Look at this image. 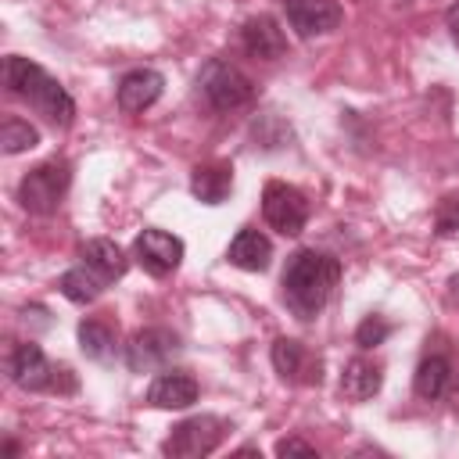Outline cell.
<instances>
[{"mask_svg": "<svg viewBox=\"0 0 459 459\" xmlns=\"http://www.w3.org/2000/svg\"><path fill=\"white\" fill-rule=\"evenodd\" d=\"M341 283V262L316 247H298L280 276L283 301L298 319H316Z\"/></svg>", "mask_w": 459, "mask_h": 459, "instance_id": "cell-1", "label": "cell"}, {"mask_svg": "<svg viewBox=\"0 0 459 459\" xmlns=\"http://www.w3.org/2000/svg\"><path fill=\"white\" fill-rule=\"evenodd\" d=\"M4 86L22 97L36 115H43L50 126L68 129L75 122V100L72 93L36 61L22 57V54H7L4 57Z\"/></svg>", "mask_w": 459, "mask_h": 459, "instance_id": "cell-2", "label": "cell"}, {"mask_svg": "<svg viewBox=\"0 0 459 459\" xmlns=\"http://www.w3.org/2000/svg\"><path fill=\"white\" fill-rule=\"evenodd\" d=\"M68 183H72V165L65 158H50V161H39L36 169H29L18 183V201L25 212L32 215H50L61 208L65 194H68Z\"/></svg>", "mask_w": 459, "mask_h": 459, "instance_id": "cell-3", "label": "cell"}, {"mask_svg": "<svg viewBox=\"0 0 459 459\" xmlns=\"http://www.w3.org/2000/svg\"><path fill=\"white\" fill-rule=\"evenodd\" d=\"M197 90L201 97L208 100V108L215 111H233V108H244L251 97H255V82L230 61L222 57H212L201 75H197Z\"/></svg>", "mask_w": 459, "mask_h": 459, "instance_id": "cell-4", "label": "cell"}, {"mask_svg": "<svg viewBox=\"0 0 459 459\" xmlns=\"http://www.w3.org/2000/svg\"><path fill=\"white\" fill-rule=\"evenodd\" d=\"M226 434H230V423L222 416L201 412V416H190V420L176 423L172 434L161 441V452L172 455V459H201V455L215 452Z\"/></svg>", "mask_w": 459, "mask_h": 459, "instance_id": "cell-5", "label": "cell"}, {"mask_svg": "<svg viewBox=\"0 0 459 459\" xmlns=\"http://www.w3.org/2000/svg\"><path fill=\"white\" fill-rule=\"evenodd\" d=\"M262 215L276 233L298 237L305 230V222H308V201H305V194L298 186L269 179L265 190H262Z\"/></svg>", "mask_w": 459, "mask_h": 459, "instance_id": "cell-6", "label": "cell"}, {"mask_svg": "<svg viewBox=\"0 0 459 459\" xmlns=\"http://www.w3.org/2000/svg\"><path fill=\"white\" fill-rule=\"evenodd\" d=\"M179 337L165 326H147V330H136L126 344V366L133 373H151V369H161L172 355H179Z\"/></svg>", "mask_w": 459, "mask_h": 459, "instance_id": "cell-7", "label": "cell"}, {"mask_svg": "<svg viewBox=\"0 0 459 459\" xmlns=\"http://www.w3.org/2000/svg\"><path fill=\"white\" fill-rule=\"evenodd\" d=\"M133 258L143 265V273H151V276H169V273H176L179 262H183V240H179L176 233H169V230L151 226V230H143V233L136 237Z\"/></svg>", "mask_w": 459, "mask_h": 459, "instance_id": "cell-8", "label": "cell"}, {"mask_svg": "<svg viewBox=\"0 0 459 459\" xmlns=\"http://www.w3.org/2000/svg\"><path fill=\"white\" fill-rule=\"evenodd\" d=\"M283 14L301 39L330 36L344 22V11L337 0H283Z\"/></svg>", "mask_w": 459, "mask_h": 459, "instance_id": "cell-9", "label": "cell"}, {"mask_svg": "<svg viewBox=\"0 0 459 459\" xmlns=\"http://www.w3.org/2000/svg\"><path fill=\"white\" fill-rule=\"evenodd\" d=\"M273 369L287 384H301V387H316L323 380V362L294 337H276L273 341Z\"/></svg>", "mask_w": 459, "mask_h": 459, "instance_id": "cell-10", "label": "cell"}, {"mask_svg": "<svg viewBox=\"0 0 459 459\" xmlns=\"http://www.w3.org/2000/svg\"><path fill=\"white\" fill-rule=\"evenodd\" d=\"M7 369H11V380L18 387H25V391H54L57 366H50L47 355H43V348L32 344V341H25V344H18L11 351Z\"/></svg>", "mask_w": 459, "mask_h": 459, "instance_id": "cell-11", "label": "cell"}, {"mask_svg": "<svg viewBox=\"0 0 459 459\" xmlns=\"http://www.w3.org/2000/svg\"><path fill=\"white\" fill-rule=\"evenodd\" d=\"M165 90V75L154 72V68H133L118 79V90H115V100L126 115H140L147 111Z\"/></svg>", "mask_w": 459, "mask_h": 459, "instance_id": "cell-12", "label": "cell"}, {"mask_svg": "<svg viewBox=\"0 0 459 459\" xmlns=\"http://www.w3.org/2000/svg\"><path fill=\"white\" fill-rule=\"evenodd\" d=\"M240 43H244V50H247L251 57H258V61H276V57L287 54V36H283V29L276 25L273 14H255V18H247L244 29H240Z\"/></svg>", "mask_w": 459, "mask_h": 459, "instance_id": "cell-13", "label": "cell"}, {"mask_svg": "<svg viewBox=\"0 0 459 459\" xmlns=\"http://www.w3.org/2000/svg\"><path fill=\"white\" fill-rule=\"evenodd\" d=\"M197 380L190 377V373H183V369H165V373H158L154 380H151V387H147V402L154 405V409H186V405H194L197 402Z\"/></svg>", "mask_w": 459, "mask_h": 459, "instance_id": "cell-14", "label": "cell"}, {"mask_svg": "<svg viewBox=\"0 0 459 459\" xmlns=\"http://www.w3.org/2000/svg\"><path fill=\"white\" fill-rule=\"evenodd\" d=\"M226 258H230V265H237V269H244V273H265L269 262H273V244H269V237H265L262 230L244 226V230H237V237L230 240Z\"/></svg>", "mask_w": 459, "mask_h": 459, "instance_id": "cell-15", "label": "cell"}, {"mask_svg": "<svg viewBox=\"0 0 459 459\" xmlns=\"http://www.w3.org/2000/svg\"><path fill=\"white\" fill-rule=\"evenodd\" d=\"M190 194L201 204H222L233 194V165L230 161H204L190 172Z\"/></svg>", "mask_w": 459, "mask_h": 459, "instance_id": "cell-16", "label": "cell"}, {"mask_svg": "<svg viewBox=\"0 0 459 459\" xmlns=\"http://www.w3.org/2000/svg\"><path fill=\"white\" fill-rule=\"evenodd\" d=\"M380 387H384V369H380V362H373V359H366V355L351 359V362L344 366V373H341V394H344L348 402H366V398H373Z\"/></svg>", "mask_w": 459, "mask_h": 459, "instance_id": "cell-17", "label": "cell"}, {"mask_svg": "<svg viewBox=\"0 0 459 459\" xmlns=\"http://www.w3.org/2000/svg\"><path fill=\"white\" fill-rule=\"evenodd\" d=\"M82 262H86L93 273H100L108 283L118 280V276H126V265H129L126 251H122L115 240H108V237L86 240V244H82Z\"/></svg>", "mask_w": 459, "mask_h": 459, "instance_id": "cell-18", "label": "cell"}, {"mask_svg": "<svg viewBox=\"0 0 459 459\" xmlns=\"http://www.w3.org/2000/svg\"><path fill=\"white\" fill-rule=\"evenodd\" d=\"M57 287H61V294H65L68 301H75V305H86V301H97V298L108 290V280H104L100 273H93V269L82 262V265H75V269L61 273Z\"/></svg>", "mask_w": 459, "mask_h": 459, "instance_id": "cell-19", "label": "cell"}, {"mask_svg": "<svg viewBox=\"0 0 459 459\" xmlns=\"http://www.w3.org/2000/svg\"><path fill=\"white\" fill-rule=\"evenodd\" d=\"M448 380H452V366L445 355H427L420 366H416V377H412V391L427 402L441 398L448 391Z\"/></svg>", "mask_w": 459, "mask_h": 459, "instance_id": "cell-20", "label": "cell"}, {"mask_svg": "<svg viewBox=\"0 0 459 459\" xmlns=\"http://www.w3.org/2000/svg\"><path fill=\"white\" fill-rule=\"evenodd\" d=\"M79 348L93 362H111L115 359V330L100 319H82L79 323Z\"/></svg>", "mask_w": 459, "mask_h": 459, "instance_id": "cell-21", "label": "cell"}, {"mask_svg": "<svg viewBox=\"0 0 459 459\" xmlns=\"http://www.w3.org/2000/svg\"><path fill=\"white\" fill-rule=\"evenodd\" d=\"M39 143V129L29 126L25 118H7L0 126V151L4 154H22V151H32Z\"/></svg>", "mask_w": 459, "mask_h": 459, "instance_id": "cell-22", "label": "cell"}, {"mask_svg": "<svg viewBox=\"0 0 459 459\" xmlns=\"http://www.w3.org/2000/svg\"><path fill=\"white\" fill-rule=\"evenodd\" d=\"M434 233L437 237H452L459 233V194H445L434 208Z\"/></svg>", "mask_w": 459, "mask_h": 459, "instance_id": "cell-23", "label": "cell"}, {"mask_svg": "<svg viewBox=\"0 0 459 459\" xmlns=\"http://www.w3.org/2000/svg\"><path fill=\"white\" fill-rule=\"evenodd\" d=\"M387 333H391V323H387V319L366 316V319L355 326V344H359V348H377V344L387 341Z\"/></svg>", "mask_w": 459, "mask_h": 459, "instance_id": "cell-24", "label": "cell"}, {"mask_svg": "<svg viewBox=\"0 0 459 459\" xmlns=\"http://www.w3.org/2000/svg\"><path fill=\"white\" fill-rule=\"evenodd\" d=\"M276 455H316V445H308L301 437H283V441H276Z\"/></svg>", "mask_w": 459, "mask_h": 459, "instance_id": "cell-25", "label": "cell"}, {"mask_svg": "<svg viewBox=\"0 0 459 459\" xmlns=\"http://www.w3.org/2000/svg\"><path fill=\"white\" fill-rule=\"evenodd\" d=\"M445 25H448V32H452V39L459 43V0H455V4H452V7L445 11Z\"/></svg>", "mask_w": 459, "mask_h": 459, "instance_id": "cell-26", "label": "cell"}]
</instances>
